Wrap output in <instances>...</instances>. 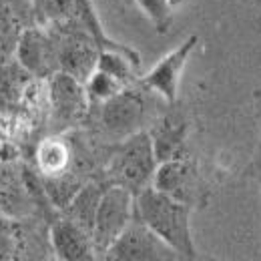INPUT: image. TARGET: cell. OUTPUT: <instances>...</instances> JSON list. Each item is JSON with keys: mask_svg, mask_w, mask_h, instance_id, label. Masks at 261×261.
<instances>
[{"mask_svg": "<svg viewBox=\"0 0 261 261\" xmlns=\"http://www.w3.org/2000/svg\"><path fill=\"white\" fill-rule=\"evenodd\" d=\"M137 217L173 247L185 261H197V251L191 237V207L157 191L153 185L135 195Z\"/></svg>", "mask_w": 261, "mask_h": 261, "instance_id": "obj_1", "label": "cell"}, {"mask_svg": "<svg viewBox=\"0 0 261 261\" xmlns=\"http://www.w3.org/2000/svg\"><path fill=\"white\" fill-rule=\"evenodd\" d=\"M157 167L159 159L149 130H139L121 141L109 161L107 177L111 185H121L133 195H139L143 189L153 185Z\"/></svg>", "mask_w": 261, "mask_h": 261, "instance_id": "obj_2", "label": "cell"}, {"mask_svg": "<svg viewBox=\"0 0 261 261\" xmlns=\"http://www.w3.org/2000/svg\"><path fill=\"white\" fill-rule=\"evenodd\" d=\"M50 33L57 42L59 70L74 76L81 83H87L89 76L97 70L98 55H100L95 40L74 18L55 24Z\"/></svg>", "mask_w": 261, "mask_h": 261, "instance_id": "obj_3", "label": "cell"}, {"mask_svg": "<svg viewBox=\"0 0 261 261\" xmlns=\"http://www.w3.org/2000/svg\"><path fill=\"white\" fill-rule=\"evenodd\" d=\"M135 219V195L121 185H107L100 197L93 227V243L102 257Z\"/></svg>", "mask_w": 261, "mask_h": 261, "instance_id": "obj_4", "label": "cell"}, {"mask_svg": "<svg viewBox=\"0 0 261 261\" xmlns=\"http://www.w3.org/2000/svg\"><path fill=\"white\" fill-rule=\"evenodd\" d=\"M100 261H185L161 237H157L135 213L121 237L107 249Z\"/></svg>", "mask_w": 261, "mask_h": 261, "instance_id": "obj_5", "label": "cell"}, {"mask_svg": "<svg viewBox=\"0 0 261 261\" xmlns=\"http://www.w3.org/2000/svg\"><path fill=\"white\" fill-rule=\"evenodd\" d=\"M46 95L53 123L61 129H68L83 121L91 105L85 83L61 70L46 81Z\"/></svg>", "mask_w": 261, "mask_h": 261, "instance_id": "obj_6", "label": "cell"}, {"mask_svg": "<svg viewBox=\"0 0 261 261\" xmlns=\"http://www.w3.org/2000/svg\"><path fill=\"white\" fill-rule=\"evenodd\" d=\"M145 117V97L141 91H135L130 87L100 105V127L109 137L119 141L143 130Z\"/></svg>", "mask_w": 261, "mask_h": 261, "instance_id": "obj_7", "label": "cell"}, {"mask_svg": "<svg viewBox=\"0 0 261 261\" xmlns=\"http://www.w3.org/2000/svg\"><path fill=\"white\" fill-rule=\"evenodd\" d=\"M197 44H199V36L197 34H191L189 38H185L175 50L165 55L163 59L153 66L145 76H141L139 85L145 91L157 93L169 105H175L185 65H187L189 57L193 55V50L197 48Z\"/></svg>", "mask_w": 261, "mask_h": 261, "instance_id": "obj_8", "label": "cell"}, {"mask_svg": "<svg viewBox=\"0 0 261 261\" xmlns=\"http://www.w3.org/2000/svg\"><path fill=\"white\" fill-rule=\"evenodd\" d=\"M153 187L189 207L203 199V183L197 165L187 157L159 163L153 177Z\"/></svg>", "mask_w": 261, "mask_h": 261, "instance_id": "obj_9", "label": "cell"}, {"mask_svg": "<svg viewBox=\"0 0 261 261\" xmlns=\"http://www.w3.org/2000/svg\"><path fill=\"white\" fill-rule=\"evenodd\" d=\"M16 61L24 66L34 79L48 81L55 72H59L57 59V42L50 31L29 27L20 34L16 46Z\"/></svg>", "mask_w": 261, "mask_h": 261, "instance_id": "obj_10", "label": "cell"}, {"mask_svg": "<svg viewBox=\"0 0 261 261\" xmlns=\"http://www.w3.org/2000/svg\"><path fill=\"white\" fill-rule=\"evenodd\" d=\"M50 245L59 261H100L93 235L65 215L50 223Z\"/></svg>", "mask_w": 261, "mask_h": 261, "instance_id": "obj_11", "label": "cell"}, {"mask_svg": "<svg viewBox=\"0 0 261 261\" xmlns=\"http://www.w3.org/2000/svg\"><path fill=\"white\" fill-rule=\"evenodd\" d=\"M187 133H189V123L179 111L167 113L151 127L149 135L153 139V147H155V155L159 163L187 157L185 155Z\"/></svg>", "mask_w": 261, "mask_h": 261, "instance_id": "obj_12", "label": "cell"}, {"mask_svg": "<svg viewBox=\"0 0 261 261\" xmlns=\"http://www.w3.org/2000/svg\"><path fill=\"white\" fill-rule=\"evenodd\" d=\"M74 20L95 40V44L98 46L100 53H125V55H129L133 59L141 61V55L135 48H130V46L123 44V42L113 40L109 34L102 31L100 18H98L97 10L93 6V0H74Z\"/></svg>", "mask_w": 261, "mask_h": 261, "instance_id": "obj_13", "label": "cell"}, {"mask_svg": "<svg viewBox=\"0 0 261 261\" xmlns=\"http://www.w3.org/2000/svg\"><path fill=\"white\" fill-rule=\"evenodd\" d=\"M107 185H100V183H95V181L93 183H85L83 189L74 195V199L63 209V215L93 235L98 203H100V197L105 193Z\"/></svg>", "mask_w": 261, "mask_h": 261, "instance_id": "obj_14", "label": "cell"}, {"mask_svg": "<svg viewBox=\"0 0 261 261\" xmlns=\"http://www.w3.org/2000/svg\"><path fill=\"white\" fill-rule=\"evenodd\" d=\"M36 165L42 177L63 175L70 169V149L63 139L48 137L36 149Z\"/></svg>", "mask_w": 261, "mask_h": 261, "instance_id": "obj_15", "label": "cell"}, {"mask_svg": "<svg viewBox=\"0 0 261 261\" xmlns=\"http://www.w3.org/2000/svg\"><path fill=\"white\" fill-rule=\"evenodd\" d=\"M34 76L18 61H2L0 63V100L2 102H18L24 100L29 87Z\"/></svg>", "mask_w": 261, "mask_h": 261, "instance_id": "obj_16", "label": "cell"}, {"mask_svg": "<svg viewBox=\"0 0 261 261\" xmlns=\"http://www.w3.org/2000/svg\"><path fill=\"white\" fill-rule=\"evenodd\" d=\"M85 87H87V95H89L91 105H102L109 98L119 95L123 89H127V85H123L119 79H115L113 74H109L105 70H98V68L89 76Z\"/></svg>", "mask_w": 261, "mask_h": 261, "instance_id": "obj_17", "label": "cell"}, {"mask_svg": "<svg viewBox=\"0 0 261 261\" xmlns=\"http://www.w3.org/2000/svg\"><path fill=\"white\" fill-rule=\"evenodd\" d=\"M24 237L16 221L0 217V261H22Z\"/></svg>", "mask_w": 261, "mask_h": 261, "instance_id": "obj_18", "label": "cell"}, {"mask_svg": "<svg viewBox=\"0 0 261 261\" xmlns=\"http://www.w3.org/2000/svg\"><path fill=\"white\" fill-rule=\"evenodd\" d=\"M34 10L40 24H61L74 18V0H34Z\"/></svg>", "mask_w": 261, "mask_h": 261, "instance_id": "obj_19", "label": "cell"}, {"mask_svg": "<svg viewBox=\"0 0 261 261\" xmlns=\"http://www.w3.org/2000/svg\"><path fill=\"white\" fill-rule=\"evenodd\" d=\"M137 6L143 10V14L151 20L155 31L165 34L171 29L173 22V4L169 0H135Z\"/></svg>", "mask_w": 261, "mask_h": 261, "instance_id": "obj_20", "label": "cell"}, {"mask_svg": "<svg viewBox=\"0 0 261 261\" xmlns=\"http://www.w3.org/2000/svg\"><path fill=\"white\" fill-rule=\"evenodd\" d=\"M14 159H18V149L10 141L0 139V163H10Z\"/></svg>", "mask_w": 261, "mask_h": 261, "instance_id": "obj_21", "label": "cell"}, {"mask_svg": "<svg viewBox=\"0 0 261 261\" xmlns=\"http://www.w3.org/2000/svg\"><path fill=\"white\" fill-rule=\"evenodd\" d=\"M251 173H253V177L261 175V139H259V145H257V151H255V155L251 159Z\"/></svg>", "mask_w": 261, "mask_h": 261, "instance_id": "obj_22", "label": "cell"}, {"mask_svg": "<svg viewBox=\"0 0 261 261\" xmlns=\"http://www.w3.org/2000/svg\"><path fill=\"white\" fill-rule=\"evenodd\" d=\"M0 139L8 141V123H6V119L2 115H0Z\"/></svg>", "mask_w": 261, "mask_h": 261, "instance_id": "obj_23", "label": "cell"}, {"mask_svg": "<svg viewBox=\"0 0 261 261\" xmlns=\"http://www.w3.org/2000/svg\"><path fill=\"white\" fill-rule=\"evenodd\" d=\"M253 98H255V111H257V117H259V121H261V91H257Z\"/></svg>", "mask_w": 261, "mask_h": 261, "instance_id": "obj_24", "label": "cell"}, {"mask_svg": "<svg viewBox=\"0 0 261 261\" xmlns=\"http://www.w3.org/2000/svg\"><path fill=\"white\" fill-rule=\"evenodd\" d=\"M169 2L173 4V8H177V6H181V4L185 2V0H169Z\"/></svg>", "mask_w": 261, "mask_h": 261, "instance_id": "obj_25", "label": "cell"}, {"mask_svg": "<svg viewBox=\"0 0 261 261\" xmlns=\"http://www.w3.org/2000/svg\"><path fill=\"white\" fill-rule=\"evenodd\" d=\"M255 179H257V183H259V191H261V175H257Z\"/></svg>", "mask_w": 261, "mask_h": 261, "instance_id": "obj_26", "label": "cell"}, {"mask_svg": "<svg viewBox=\"0 0 261 261\" xmlns=\"http://www.w3.org/2000/svg\"><path fill=\"white\" fill-rule=\"evenodd\" d=\"M55 261H59V259H55Z\"/></svg>", "mask_w": 261, "mask_h": 261, "instance_id": "obj_27", "label": "cell"}]
</instances>
